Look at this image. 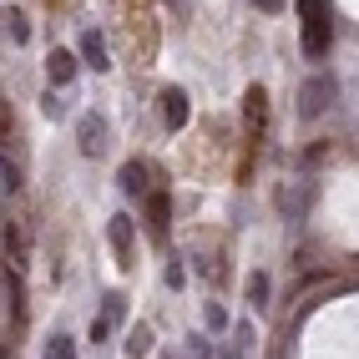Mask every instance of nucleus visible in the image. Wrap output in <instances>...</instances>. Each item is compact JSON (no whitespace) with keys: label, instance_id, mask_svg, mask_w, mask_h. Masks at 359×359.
<instances>
[{"label":"nucleus","instance_id":"nucleus-19","mask_svg":"<svg viewBox=\"0 0 359 359\" xmlns=\"http://www.w3.org/2000/svg\"><path fill=\"white\" fill-rule=\"evenodd\" d=\"M203 319H208V329H228V314H223L218 304H208V309H203Z\"/></svg>","mask_w":359,"mask_h":359},{"label":"nucleus","instance_id":"nucleus-13","mask_svg":"<svg viewBox=\"0 0 359 359\" xmlns=\"http://www.w3.org/2000/svg\"><path fill=\"white\" fill-rule=\"evenodd\" d=\"M248 304L253 309H269V273H253L248 278Z\"/></svg>","mask_w":359,"mask_h":359},{"label":"nucleus","instance_id":"nucleus-5","mask_svg":"<svg viewBox=\"0 0 359 359\" xmlns=\"http://www.w3.org/2000/svg\"><path fill=\"white\" fill-rule=\"evenodd\" d=\"M243 122H248V142L258 147L263 132H269V91H263V86H248L243 91Z\"/></svg>","mask_w":359,"mask_h":359},{"label":"nucleus","instance_id":"nucleus-21","mask_svg":"<svg viewBox=\"0 0 359 359\" xmlns=\"http://www.w3.org/2000/svg\"><path fill=\"white\" fill-rule=\"evenodd\" d=\"M167 283H172V289H182V263H177V258L167 263Z\"/></svg>","mask_w":359,"mask_h":359},{"label":"nucleus","instance_id":"nucleus-1","mask_svg":"<svg viewBox=\"0 0 359 359\" xmlns=\"http://www.w3.org/2000/svg\"><path fill=\"white\" fill-rule=\"evenodd\" d=\"M76 147H81V157H102L111 147V127H107L102 111H81L76 116Z\"/></svg>","mask_w":359,"mask_h":359},{"label":"nucleus","instance_id":"nucleus-7","mask_svg":"<svg viewBox=\"0 0 359 359\" xmlns=\"http://www.w3.org/2000/svg\"><path fill=\"white\" fill-rule=\"evenodd\" d=\"M116 187H122L127 198H147V193H152V167L142 162V157H137V162H122V172H116Z\"/></svg>","mask_w":359,"mask_h":359},{"label":"nucleus","instance_id":"nucleus-9","mask_svg":"<svg viewBox=\"0 0 359 359\" xmlns=\"http://www.w3.org/2000/svg\"><path fill=\"white\" fill-rule=\"evenodd\" d=\"M167 212H172V198L167 193H147V233L167 238Z\"/></svg>","mask_w":359,"mask_h":359},{"label":"nucleus","instance_id":"nucleus-16","mask_svg":"<svg viewBox=\"0 0 359 359\" xmlns=\"http://www.w3.org/2000/svg\"><path fill=\"white\" fill-rule=\"evenodd\" d=\"M6 253H11V263H20V258H26V238H20V228H15V223L6 228Z\"/></svg>","mask_w":359,"mask_h":359},{"label":"nucleus","instance_id":"nucleus-20","mask_svg":"<svg viewBox=\"0 0 359 359\" xmlns=\"http://www.w3.org/2000/svg\"><path fill=\"white\" fill-rule=\"evenodd\" d=\"M107 334H111V319H107V314H102V319H97V324H91V344H97V339H107Z\"/></svg>","mask_w":359,"mask_h":359},{"label":"nucleus","instance_id":"nucleus-12","mask_svg":"<svg viewBox=\"0 0 359 359\" xmlns=\"http://www.w3.org/2000/svg\"><path fill=\"white\" fill-rule=\"evenodd\" d=\"M147 349H152V329H147V324H132V334H127V354L142 359Z\"/></svg>","mask_w":359,"mask_h":359},{"label":"nucleus","instance_id":"nucleus-11","mask_svg":"<svg viewBox=\"0 0 359 359\" xmlns=\"http://www.w3.org/2000/svg\"><path fill=\"white\" fill-rule=\"evenodd\" d=\"M6 299H11V319L20 324V319H26V283H20L15 269H6Z\"/></svg>","mask_w":359,"mask_h":359},{"label":"nucleus","instance_id":"nucleus-3","mask_svg":"<svg viewBox=\"0 0 359 359\" xmlns=\"http://www.w3.org/2000/svg\"><path fill=\"white\" fill-rule=\"evenodd\" d=\"M107 238H111V253H116V269H137V238H132V218L127 212H116V218L107 223Z\"/></svg>","mask_w":359,"mask_h":359},{"label":"nucleus","instance_id":"nucleus-10","mask_svg":"<svg viewBox=\"0 0 359 359\" xmlns=\"http://www.w3.org/2000/svg\"><path fill=\"white\" fill-rule=\"evenodd\" d=\"M81 56L91 61V71H107V66H111V56H107V41H102V31H86V36H81Z\"/></svg>","mask_w":359,"mask_h":359},{"label":"nucleus","instance_id":"nucleus-15","mask_svg":"<svg viewBox=\"0 0 359 359\" xmlns=\"http://www.w3.org/2000/svg\"><path fill=\"white\" fill-rule=\"evenodd\" d=\"M41 359H76V339H66V334H56L51 344H46V354Z\"/></svg>","mask_w":359,"mask_h":359},{"label":"nucleus","instance_id":"nucleus-22","mask_svg":"<svg viewBox=\"0 0 359 359\" xmlns=\"http://www.w3.org/2000/svg\"><path fill=\"white\" fill-rule=\"evenodd\" d=\"M253 6H258V11H269V15H273V11H283V0H253Z\"/></svg>","mask_w":359,"mask_h":359},{"label":"nucleus","instance_id":"nucleus-6","mask_svg":"<svg viewBox=\"0 0 359 359\" xmlns=\"http://www.w3.org/2000/svg\"><path fill=\"white\" fill-rule=\"evenodd\" d=\"M304 51L309 56H324L329 51V11H324V0L304 11Z\"/></svg>","mask_w":359,"mask_h":359},{"label":"nucleus","instance_id":"nucleus-14","mask_svg":"<svg viewBox=\"0 0 359 359\" xmlns=\"http://www.w3.org/2000/svg\"><path fill=\"white\" fill-rule=\"evenodd\" d=\"M6 31H11L15 46H26V41H31V26H26V15H20V11H6Z\"/></svg>","mask_w":359,"mask_h":359},{"label":"nucleus","instance_id":"nucleus-4","mask_svg":"<svg viewBox=\"0 0 359 359\" xmlns=\"http://www.w3.org/2000/svg\"><path fill=\"white\" fill-rule=\"evenodd\" d=\"M187 111H193V107H187V91L182 86H162L157 91V116H162L167 132H182L187 127Z\"/></svg>","mask_w":359,"mask_h":359},{"label":"nucleus","instance_id":"nucleus-17","mask_svg":"<svg viewBox=\"0 0 359 359\" xmlns=\"http://www.w3.org/2000/svg\"><path fill=\"white\" fill-rule=\"evenodd\" d=\"M0 177H6V193H20V167L6 157V167H0Z\"/></svg>","mask_w":359,"mask_h":359},{"label":"nucleus","instance_id":"nucleus-18","mask_svg":"<svg viewBox=\"0 0 359 359\" xmlns=\"http://www.w3.org/2000/svg\"><path fill=\"white\" fill-rule=\"evenodd\" d=\"M41 111H46V116H51V122H56V116L66 111V102L56 97V91H46V97H41Z\"/></svg>","mask_w":359,"mask_h":359},{"label":"nucleus","instance_id":"nucleus-2","mask_svg":"<svg viewBox=\"0 0 359 359\" xmlns=\"http://www.w3.org/2000/svg\"><path fill=\"white\" fill-rule=\"evenodd\" d=\"M329 102H334V76H329V71H319V76H309L304 91H299V116L314 122V116L329 111Z\"/></svg>","mask_w":359,"mask_h":359},{"label":"nucleus","instance_id":"nucleus-8","mask_svg":"<svg viewBox=\"0 0 359 359\" xmlns=\"http://www.w3.org/2000/svg\"><path fill=\"white\" fill-rule=\"evenodd\" d=\"M46 76H51V86H71V81H76V56H71V51H51V56H46Z\"/></svg>","mask_w":359,"mask_h":359}]
</instances>
